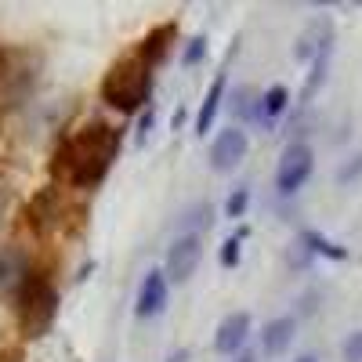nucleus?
<instances>
[{
  "label": "nucleus",
  "mask_w": 362,
  "mask_h": 362,
  "mask_svg": "<svg viewBox=\"0 0 362 362\" xmlns=\"http://www.w3.org/2000/svg\"><path fill=\"white\" fill-rule=\"evenodd\" d=\"M341 355H344V362H362V329L348 334V341L341 344Z\"/></svg>",
  "instance_id": "obj_21"
},
{
  "label": "nucleus",
  "mask_w": 362,
  "mask_h": 362,
  "mask_svg": "<svg viewBox=\"0 0 362 362\" xmlns=\"http://www.w3.org/2000/svg\"><path fill=\"white\" fill-rule=\"evenodd\" d=\"M8 153H11V145H8L4 127H0V174H4V167H8Z\"/></svg>",
  "instance_id": "obj_25"
},
{
  "label": "nucleus",
  "mask_w": 362,
  "mask_h": 362,
  "mask_svg": "<svg viewBox=\"0 0 362 362\" xmlns=\"http://www.w3.org/2000/svg\"><path fill=\"white\" fill-rule=\"evenodd\" d=\"M214 225V206L210 203H196V206H189L185 214H181V235H199L203 228H210Z\"/></svg>",
  "instance_id": "obj_16"
},
{
  "label": "nucleus",
  "mask_w": 362,
  "mask_h": 362,
  "mask_svg": "<svg viewBox=\"0 0 362 362\" xmlns=\"http://www.w3.org/2000/svg\"><path fill=\"white\" fill-rule=\"evenodd\" d=\"M355 177H362V153H358V156H351V160L337 170V181H341V185H351Z\"/></svg>",
  "instance_id": "obj_22"
},
{
  "label": "nucleus",
  "mask_w": 362,
  "mask_h": 362,
  "mask_svg": "<svg viewBox=\"0 0 362 362\" xmlns=\"http://www.w3.org/2000/svg\"><path fill=\"white\" fill-rule=\"evenodd\" d=\"M221 98H225V73L214 76V83H210L206 98H203V105H199V112H196V134H206V131H210V124H214V116H218V109H221Z\"/></svg>",
  "instance_id": "obj_13"
},
{
  "label": "nucleus",
  "mask_w": 362,
  "mask_h": 362,
  "mask_svg": "<svg viewBox=\"0 0 362 362\" xmlns=\"http://www.w3.org/2000/svg\"><path fill=\"white\" fill-rule=\"evenodd\" d=\"M235 362H257V355H254V351H247V348H243V351H239V355H235Z\"/></svg>",
  "instance_id": "obj_30"
},
{
  "label": "nucleus",
  "mask_w": 362,
  "mask_h": 362,
  "mask_svg": "<svg viewBox=\"0 0 362 362\" xmlns=\"http://www.w3.org/2000/svg\"><path fill=\"white\" fill-rule=\"evenodd\" d=\"M243 239H247V228H239L225 239V247H221V264L225 268H235L239 264V254H243Z\"/></svg>",
  "instance_id": "obj_19"
},
{
  "label": "nucleus",
  "mask_w": 362,
  "mask_h": 362,
  "mask_svg": "<svg viewBox=\"0 0 362 362\" xmlns=\"http://www.w3.org/2000/svg\"><path fill=\"white\" fill-rule=\"evenodd\" d=\"M257 109H261V95L254 87H239L232 95V112L243 119V124H247V119H257Z\"/></svg>",
  "instance_id": "obj_18"
},
{
  "label": "nucleus",
  "mask_w": 362,
  "mask_h": 362,
  "mask_svg": "<svg viewBox=\"0 0 362 362\" xmlns=\"http://www.w3.org/2000/svg\"><path fill=\"white\" fill-rule=\"evenodd\" d=\"M300 243H305L315 257H334V261H344L348 257V250L341 243H334V239H326L319 232H305V235H300Z\"/></svg>",
  "instance_id": "obj_17"
},
{
  "label": "nucleus",
  "mask_w": 362,
  "mask_h": 362,
  "mask_svg": "<svg viewBox=\"0 0 362 362\" xmlns=\"http://www.w3.org/2000/svg\"><path fill=\"white\" fill-rule=\"evenodd\" d=\"M247 156V134L239 127H228L214 138V145H210V167H214L218 174H228L235 170L239 163H243Z\"/></svg>",
  "instance_id": "obj_8"
},
{
  "label": "nucleus",
  "mask_w": 362,
  "mask_h": 362,
  "mask_svg": "<svg viewBox=\"0 0 362 362\" xmlns=\"http://www.w3.org/2000/svg\"><path fill=\"white\" fill-rule=\"evenodd\" d=\"M297 362H319V358H315V355H300Z\"/></svg>",
  "instance_id": "obj_31"
},
{
  "label": "nucleus",
  "mask_w": 362,
  "mask_h": 362,
  "mask_svg": "<svg viewBox=\"0 0 362 362\" xmlns=\"http://www.w3.org/2000/svg\"><path fill=\"white\" fill-rule=\"evenodd\" d=\"M119 145H124V131L105 119H90L58 141L51 170L66 177L73 189H98L119 156Z\"/></svg>",
  "instance_id": "obj_1"
},
{
  "label": "nucleus",
  "mask_w": 362,
  "mask_h": 362,
  "mask_svg": "<svg viewBox=\"0 0 362 362\" xmlns=\"http://www.w3.org/2000/svg\"><path fill=\"white\" fill-rule=\"evenodd\" d=\"M148 95H153V66H148L138 51L116 58L102 76V102H109L119 112L145 109Z\"/></svg>",
  "instance_id": "obj_2"
},
{
  "label": "nucleus",
  "mask_w": 362,
  "mask_h": 362,
  "mask_svg": "<svg viewBox=\"0 0 362 362\" xmlns=\"http://www.w3.org/2000/svg\"><path fill=\"white\" fill-rule=\"evenodd\" d=\"M286 105H290V90L283 87V83H276V87H268L264 95H261V109H257V124H264V127H272L276 119L286 112Z\"/></svg>",
  "instance_id": "obj_14"
},
{
  "label": "nucleus",
  "mask_w": 362,
  "mask_h": 362,
  "mask_svg": "<svg viewBox=\"0 0 362 362\" xmlns=\"http://www.w3.org/2000/svg\"><path fill=\"white\" fill-rule=\"evenodd\" d=\"M177 44V25L174 22H163V25H153V29H148V33L141 37V44H138V54L145 58V62L148 66H160L163 62V58L170 54V47Z\"/></svg>",
  "instance_id": "obj_11"
},
{
  "label": "nucleus",
  "mask_w": 362,
  "mask_h": 362,
  "mask_svg": "<svg viewBox=\"0 0 362 362\" xmlns=\"http://www.w3.org/2000/svg\"><path fill=\"white\" fill-rule=\"evenodd\" d=\"M163 308H167V272L153 268L141 279V290H138V300H134V315L138 319H156Z\"/></svg>",
  "instance_id": "obj_9"
},
{
  "label": "nucleus",
  "mask_w": 362,
  "mask_h": 362,
  "mask_svg": "<svg viewBox=\"0 0 362 362\" xmlns=\"http://www.w3.org/2000/svg\"><path fill=\"white\" fill-rule=\"evenodd\" d=\"M329 54H334V40H326L319 47V54L312 58V73H308V83H305V102H312L319 95V87L326 83V69H329Z\"/></svg>",
  "instance_id": "obj_15"
},
{
  "label": "nucleus",
  "mask_w": 362,
  "mask_h": 362,
  "mask_svg": "<svg viewBox=\"0 0 362 362\" xmlns=\"http://www.w3.org/2000/svg\"><path fill=\"white\" fill-rule=\"evenodd\" d=\"M167 362H189V348H174V351L167 355Z\"/></svg>",
  "instance_id": "obj_29"
},
{
  "label": "nucleus",
  "mask_w": 362,
  "mask_h": 362,
  "mask_svg": "<svg viewBox=\"0 0 362 362\" xmlns=\"http://www.w3.org/2000/svg\"><path fill=\"white\" fill-rule=\"evenodd\" d=\"M293 329H297V322H293L290 315L272 319V322L264 326V334H261V348H264V355H268V358L283 355V351L290 348V341H293Z\"/></svg>",
  "instance_id": "obj_12"
},
{
  "label": "nucleus",
  "mask_w": 362,
  "mask_h": 362,
  "mask_svg": "<svg viewBox=\"0 0 362 362\" xmlns=\"http://www.w3.org/2000/svg\"><path fill=\"white\" fill-rule=\"evenodd\" d=\"M247 206H250V189H235V192L228 196V203H225V214L239 221V218L247 214Z\"/></svg>",
  "instance_id": "obj_20"
},
{
  "label": "nucleus",
  "mask_w": 362,
  "mask_h": 362,
  "mask_svg": "<svg viewBox=\"0 0 362 362\" xmlns=\"http://www.w3.org/2000/svg\"><path fill=\"white\" fill-rule=\"evenodd\" d=\"M8 203H11V192L0 185V225H4V214H8Z\"/></svg>",
  "instance_id": "obj_27"
},
{
  "label": "nucleus",
  "mask_w": 362,
  "mask_h": 362,
  "mask_svg": "<svg viewBox=\"0 0 362 362\" xmlns=\"http://www.w3.org/2000/svg\"><path fill=\"white\" fill-rule=\"evenodd\" d=\"M199 261H203V239L199 235H177L170 243V254H167V279H174V283L192 279Z\"/></svg>",
  "instance_id": "obj_7"
},
{
  "label": "nucleus",
  "mask_w": 362,
  "mask_h": 362,
  "mask_svg": "<svg viewBox=\"0 0 362 362\" xmlns=\"http://www.w3.org/2000/svg\"><path fill=\"white\" fill-rule=\"evenodd\" d=\"M0 362H25L22 348H0Z\"/></svg>",
  "instance_id": "obj_26"
},
{
  "label": "nucleus",
  "mask_w": 362,
  "mask_h": 362,
  "mask_svg": "<svg viewBox=\"0 0 362 362\" xmlns=\"http://www.w3.org/2000/svg\"><path fill=\"white\" fill-rule=\"evenodd\" d=\"M247 337H250V312H232V315L221 319L218 334H214V351L239 355L247 348Z\"/></svg>",
  "instance_id": "obj_10"
},
{
  "label": "nucleus",
  "mask_w": 362,
  "mask_h": 362,
  "mask_svg": "<svg viewBox=\"0 0 362 362\" xmlns=\"http://www.w3.org/2000/svg\"><path fill=\"white\" fill-rule=\"evenodd\" d=\"M312 148L305 145V141H290L286 148H283V156H279V167H276V189L283 192V196H290V192H297L305 181L312 177Z\"/></svg>",
  "instance_id": "obj_5"
},
{
  "label": "nucleus",
  "mask_w": 362,
  "mask_h": 362,
  "mask_svg": "<svg viewBox=\"0 0 362 362\" xmlns=\"http://www.w3.org/2000/svg\"><path fill=\"white\" fill-rule=\"evenodd\" d=\"M203 51H206V37L199 33V37H192V40H189L185 54H181V62H185V66H196L199 58H203Z\"/></svg>",
  "instance_id": "obj_23"
},
{
  "label": "nucleus",
  "mask_w": 362,
  "mask_h": 362,
  "mask_svg": "<svg viewBox=\"0 0 362 362\" xmlns=\"http://www.w3.org/2000/svg\"><path fill=\"white\" fill-rule=\"evenodd\" d=\"M8 69H11V51L0 47V90H4V83H8Z\"/></svg>",
  "instance_id": "obj_24"
},
{
  "label": "nucleus",
  "mask_w": 362,
  "mask_h": 362,
  "mask_svg": "<svg viewBox=\"0 0 362 362\" xmlns=\"http://www.w3.org/2000/svg\"><path fill=\"white\" fill-rule=\"evenodd\" d=\"M148 127H153V112H145V116H141V127H138V141H145Z\"/></svg>",
  "instance_id": "obj_28"
},
{
  "label": "nucleus",
  "mask_w": 362,
  "mask_h": 362,
  "mask_svg": "<svg viewBox=\"0 0 362 362\" xmlns=\"http://www.w3.org/2000/svg\"><path fill=\"white\" fill-rule=\"evenodd\" d=\"M62 214H66L62 196H58L54 185H47V189H40L33 199H29V206H25V225L33 228L37 235H51L58 225H62Z\"/></svg>",
  "instance_id": "obj_6"
},
{
  "label": "nucleus",
  "mask_w": 362,
  "mask_h": 362,
  "mask_svg": "<svg viewBox=\"0 0 362 362\" xmlns=\"http://www.w3.org/2000/svg\"><path fill=\"white\" fill-rule=\"evenodd\" d=\"M29 276H33V257L25 247L18 243L0 247V300H18Z\"/></svg>",
  "instance_id": "obj_4"
},
{
  "label": "nucleus",
  "mask_w": 362,
  "mask_h": 362,
  "mask_svg": "<svg viewBox=\"0 0 362 362\" xmlns=\"http://www.w3.org/2000/svg\"><path fill=\"white\" fill-rule=\"evenodd\" d=\"M15 315H18V334L25 341H40L51 334L58 319V286L47 268H33V276L15 300Z\"/></svg>",
  "instance_id": "obj_3"
}]
</instances>
